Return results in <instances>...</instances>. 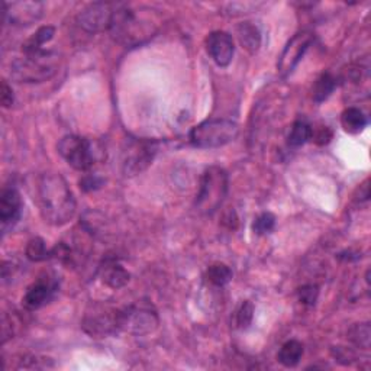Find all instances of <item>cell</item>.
Wrapping results in <instances>:
<instances>
[{
  "label": "cell",
  "instance_id": "19",
  "mask_svg": "<svg viewBox=\"0 0 371 371\" xmlns=\"http://www.w3.org/2000/svg\"><path fill=\"white\" fill-rule=\"evenodd\" d=\"M342 128L350 134H358L367 125V118L358 108H347L341 115Z\"/></svg>",
  "mask_w": 371,
  "mask_h": 371
},
{
  "label": "cell",
  "instance_id": "15",
  "mask_svg": "<svg viewBox=\"0 0 371 371\" xmlns=\"http://www.w3.org/2000/svg\"><path fill=\"white\" fill-rule=\"evenodd\" d=\"M22 214V199L16 189L9 188L0 196V221L4 226L15 225Z\"/></svg>",
  "mask_w": 371,
  "mask_h": 371
},
{
  "label": "cell",
  "instance_id": "22",
  "mask_svg": "<svg viewBox=\"0 0 371 371\" xmlns=\"http://www.w3.org/2000/svg\"><path fill=\"white\" fill-rule=\"evenodd\" d=\"M312 140V126L305 121H296L290 129L287 142L290 147H302Z\"/></svg>",
  "mask_w": 371,
  "mask_h": 371
},
{
  "label": "cell",
  "instance_id": "2",
  "mask_svg": "<svg viewBox=\"0 0 371 371\" xmlns=\"http://www.w3.org/2000/svg\"><path fill=\"white\" fill-rule=\"evenodd\" d=\"M160 19L157 11L145 6L132 8L119 5L111 25V34L115 41L126 47L140 45L158 31Z\"/></svg>",
  "mask_w": 371,
  "mask_h": 371
},
{
  "label": "cell",
  "instance_id": "26",
  "mask_svg": "<svg viewBox=\"0 0 371 371\" xmlns=\"http://www.w3.org/2000/svg\"><path fill=\"white\" fill-rule=\"evenodd\" d=\"M276 225V217L270 212H264L253 224V229L257 235H267L274 229Z\"/></svg>",
  "mask_w": 371,
  "mask_h": 371
},
{
  "label": "cell",
  "instance_id": "24",
  "mask_svg": "<svg viewBox=\"0 0 371 371\" xmlns=\"http://www.w3.org/2000/svg\"><path fill=\"white\" fill-rule=\"evenodd\" d=\"M206 277L214 286L222 287L232 280V272L225 264H214L207 269Z\"/></svg>",
  "mask_w": 371,
  "mask_h": 371
},
{
  "label": "cell",
  "instance_id": "3",
  "mask_svg": "<svg viewBox=\"0 0 371 371\" xmlns=\"http://www.w3.org/2000/svg\"><path fill=\"white\" fill-rule=\"evenodd\" d=\"M60 59L54 51H37L15 60L11 66V77L18 83H42L59 71Z\"/></svg>",
  "mask_w": 371,
  "mask_h": 371
},
{
  "label": "cell",
  "instance_id": "9",
  "mask_svg": "<svg viewBox=\"0 0 371 371\" xmlns=\"http://www.w3.org/2000/svg\"><path fill=\"white\" fill-rule=\"evenodd\" d=\"M313 41V35L308 31L296 34L293 38H291L287 45L284 47L280 60L277 63V70L279 73L286 77L291 71L295 70V67L299 64L302 57L305 56V52L308 51L309 45Z\"/></svg>",
  "mask_w": 371,
  "mask_h": 371
},
{
  "label": "cell",
  "instance_id": "27",
  "mask_svg": "<svg viewBox=\"0 0 371 371\" xmlns=\"http://www.w3.org/2000/svg\"><path fill=\"white\" fill-rule=\"evenodd\" d=\"M253 317H254V306L250 300H245L240 306V309L236 310V316H235L236 327L240 329H247L253 322Z\"/></svg>",
  "mask_w": 371,
  "mask_h": 371
},
{
  "label": "cell",
  "instance_id": "6",
  "mask_svg": "<svg viewBox=\"0 0 371 371\" xmlns=\"http://www.w3.org/2000/svg\"><path fill=\"white\" fill-rule=\"evenodd\" d=\"M59 152L64 160L78 171L90 170L103 158L102 148L87 140L77 135H67L59 142Z\"/></svg>",
  "mask_w": 371,
  "mask_h": 371
},
{
  "label": "cell",
  "instance_id": "28",
  "mask_svg": "<svg viewBox=\"0 0 371 371\" xmlns=\"http://www.w3.org/2000/svg\"><path fill=\"white\" fill-rule=\"evenodd\" d=\"M299 302L305 306H313L320 298V287L316 284H306L298 290Z\"/></svg>",
  "mask_w": 371,
  "mask_h": 371
},
{
  "label": "cell",
  "instance_id": "30",
  "mask_svg": "<svg viewBox=\"0 0 371 371\" xmlns=\"http://www.w3.org/2000/svg\"><path fill=\"white\" fill-rule=\"evenodd\" d=\"M0 100H2L4 108H11L13 103V92L12 87L6 83V80L2 82V95H0Z\"/></svg>",
  "mask_w": 371,
  "mask_h": 371
},
{
  "label": "cell",
  "instance_id": "31",
  "mask_svg": "<svg viewBox=\"0 0 371 371\" xmlns=\"http://www.w3.org/2000/svg\"><path fill=\"white\" fill-rule=\"evenodd\" d=\"M312 138L320 145H325V144H328L331 141L332 132L329 130L328 126H322L320 130H317L316 135H312Z\"/></svg>",
  "mask_w": 371,
  "mask_h": 371
},
{
  "label": "cell",
  "instance_id": "14",
  "mask_svg": "<svg viewBox=\"0 0 371 371\" xmlns=\"http://www.w3.org/2000/svg\"><path fill=\"white\" fill-rule=\"evenodd\" d=\"M206 51L219 67H228L233 59V39L225 31L210 32L206 38Z\"/></svg>",
  "mask_w": 371,
  "mask_h": 371
},
{
  "label": "cell",
  "instance_id": "10",
  "mask_svg": "<svg viewBox=\"0 0 371 371\" xmlns=\"http://www.w3.org/2000/svg\"><path fill=\"white\" fill-rule=\"evenodd\" d=\"M119 310H109L103 306H97L92 313H86L83 328L92 336H108L119 331L118 327Z\"/></svg>",
  "mask_w": 371,
  "mask_h": 371
},
{
  "label": "cell",
  "instance_id": "12",
  "mask_svg": "<svg viewBox=\"0 0 371 371\" xmlns=\"http://www.w3.org/2000/svg\"><path fill=\"white\" fill-rule=\"evenodd\" d=\"M155 148L151 142L135 141L130 142L123 151V171L126 176H135L144 171L154 160Z\"/></svg>",
  "mask_w": 371,
  "mask_h": 371
},
{
  "label": "cell",
  "instance_id": "29",
  "mask_svg": "<svg viewBox=\"0 0 371 371\" xmlns=\"http://www.w3.org/2000/svg\"><path fill=\"white\" fill-rule=\"evenodd\" d=\"M103 184V180L99 178L97 176H86L80 180V188L85 190V192H92V190H96L99 188H102Z\"/></svg>",
  "mask_w": 371,
  "mask_h": 371
},
{
  "label": "cell",
  "instance_id": "7",
  "mask_svg": "<svg viewBox=\"0 0 371 371\" xmlns=\"http://www.w3.org/2000/svg\"><path fill=\"white\" fill-rule=\"evenodd\" d=\"M160 324V317L150 302H137L119 310L118 327L119 331L132 335H148L154 332Z\"/></svg>",
  "mask_w": 371,
  "mask_h": 371
},
{
  "label": "cell",
  "instance_id": "21",
  "mask_svg": "<svg viewBox=\"0 0 371 371\" xmlns=\"http://www.w3.org/2000/svg\"><path fill=\"white\" fill-rule=\"evenodd\" d=\"M336 87V78L331 73H324L317 78L313 86V100L316 103H321L327 100Z\"/></svg>",
  "mask_w": 371,
  "mask_h": 371
},
{
  "label": "cell",
  "instance_id": "18",
  "mask_svg": "<svg viewBox=\"0 0 371 371\" xmlns=\"http://www.w3.org/2000/svg\"><path fill=\"white\" fill-rule=\"evenodd\" d=\"M302 357H303V346H302V342L296 339H290L284 342L277 354L279 363L287 368L296 367L300 363Z\"/></svg>",
  "mask_w": 371,
  "mask_h": 371
},
{
  "label": "cell",
  "instance_id": "1",
  "mask_svg": "<svg viewBox=\"0 0 371 371\" xmlns=\"http://www.w3.org/2000/svg\"><path fill=\"white\" fill-rule=\"evenodd\" d=\"M37 203L42 219L52 226H63L75 215V197L61 174H42L37 183Z\"/></svg>",
  "mask_w": 371,
  "mask_h": 371
},
{
  "label": "cell",
  "instance_id": "13",
  "mask_svg": "<svg viewBox=\"0 0 371 371\" xmlns=\"http://www.w3.org/2000/svg\"><path fill=\"white\" fill-rule=\"evenodd\" d=\"M57 288H59V284L54 279L49 276L41 277L34 284H31L28 290H26V293L22 299V303L26 309L37 310L52 300Z\"/></svg>",
  "mask_w": 371,
  "mask_h": 371
},
{
  "label": "cell",
  "instance_id": "4",
  "mask_svg": "<svg viewBox=\"0 0 371 371\" xmlns=\"http://www.w3.org/2000/svg\"><path fill=\"white\" fill-rule=\"evenodd\" d=\"M240 132L236 122L229 119H207L190 130V144L196 148L214 150L231 144Z\"/></svg>",
  "mask_w": 371,
  "mask_h": 371
},
{
  "label": "cell",
  "instance_id": "16",
  "mask_svg": "<svg viewBox=\"0 0 371 371\" xmlns=\"http://www.w3.org/2000/svg\"><path fill=\"white\" fill-rule=\"evenodd\" d=\"M102 281L111 288H121L128 284L130 274L115 260H109L103 264L100 270Z\"/></svg>",
  "mask_w": 371,
  "mask_h": 371
},
{
  "label": "cell",
  "instance_id": "25",
  "mask_svg": "<svg viewBox=\"0 0 371 371\" xmlns=\"http://www.w3.org/2000/svg\"><path fill=\"white\" fill-rule=\"evenodd\" d=\"M26 257L34 262H41L51 258V251L47 250L45 241L42 238H32V240L26 245Z\"/></svg>",
  "mask_w": 371,
  "mask_h": 371
},
{
  "label": "cell",
  "instance_id": "23",
  "mask_svg": "<svg viewBox=\"0 0 371 371\" xmlns=\"http://www.w3.org/2000/svg\"><path fill=\"white\" fill-rule=\"evenodd\" d=\"M348 339L354 343L358 348L368 350L371 343V328L370 324H355L350 331H348Z\"/></svg>",
  "mask_w": 371,
  "mask_h": 371
},
{
  "label": "cell",
  "instance_id": "8",
  "mask_svg": "<svg viewBox=\"0 0 371 371\" xmlns=\"http://www.w3.org/2000/svg\"><path fill=\"white\" fill-rule=\"evenodd\" d=\"M119 5L108 2H96L85 8L77 16V23L90 34L109 31L114 15Z\"/></svg>",
  "mask_w": 371,
  "mask_h": 371
},
{
  "label": "cell",
  "instance_id": "5",
  "mask_svg": "<svg viewBox=\"0 0 371 371\" xmlns=\"http://www.w3.org/2000/svg\"><path fill=\"white\" fill-rule=\"evenodd\" d=\"M228 193V174L221 167L207 169L200 180L195 206L199 214L212 215L219 209Z\"/></svg>",
  "mask_w": 371,
  "mask_h": 371
},
{
  "label": "cell",
  "instance_id": "17",
  "mask_svg": "<svg viewBox=\"0 0 371 371\" xmlns=\"http://www.w3.org/2000/svg\"><path fill=\"white\" fill-rule=\"evenodd\" d=\"M236 35L240 39V44L243 48H245L250 54H255V52L261 47V32L257 26L251 22H244L236 26Z\"/></svg>",
  "mask_w": 371,
  "mask_h": 371
},
{
  "label": "cell",
  "instance_id": "11",
  "mask_svg": "<svg viewBox=\"0 0 371 371\" xmlns=\"http://www.w3.org/2000/svg\"><path fill=\"white\" fill-rule=\"evenodd\" d=\"M4 20L15 26H30L38 22L44 15V4L41 2H4Z\"/></svg>",
  "mask_w": 371,
  "mask_h": 371
},
{
  "label": "cell",
  "instance_id": "20",
  "mask_svg": "<svg viewBox=\"0 0 371 371\" xmlns=\"http://www.w3.org/2000/svg\"><path fill=\"white\" fill-rule=\"evenodd\" d=\"M54 26H42V28H39L28 41H26L23 44V52L25 54H31V52H37V51H41L44 49L42 45L49 42L52 39V37H54Z\"/></svg>",
  "mask_w": 371,
  "mask_h": 371
}]
</instances>
